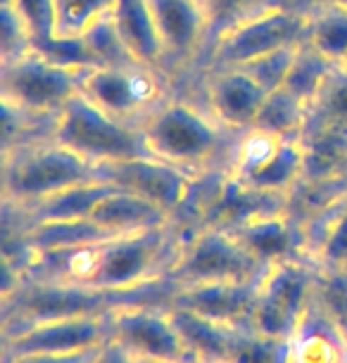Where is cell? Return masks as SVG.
Listing matches in <instances>:
<instances>
[{
  "label": "cell",
  "instance_id": "obj_1",
  "mask_svg": "<svg viewBox=\"0 0 347 363\" xmlns=\"http://www.w3.org/2000/svg\"><path fill=\"white\" fill-rule=\"evenodd\" d=\"M179 247L181 230L167 223L74 247L33 252L24 276L38 283L79 285L100 292H133L165 283Z\"/></svg>",
  "mask_w": 347,
  "mask_h": 363
},
{
  "label": "cell",
  "instance_id": "obj_2",
  "mask_svg": "<svg viewBox=\"0 0 347 363\" xmlns=\"http://www.w3.org/2000/svg\"><path fill=\"white\" fill-rule=\"evenodd\" d=\"M141 133L148 152L188 176L228 169L238 133H231L209 112L190 86H176L145 119Z\"/></svg>",
  "mask_w": 347,
  "mask_h": 363
},
{
  "label": "cell",
  "instance_id": "obj_3",
  "mask_svg": "<svg viewBox=\"0 0 347 363\" xmlns=\"http://www.w3.org/2000/svg\"><path fill=\"white\" fill-rule=\"evenodd\" d=\"M169 292H172L169 280L133 292H100L79 285L38 283L24 278V283L3 299V337L48 320L107 313L117 306L143 304V301H167Z\"/></svg>",
  "mask_w": 347,
  "mask_h": 363
},
{
  "label": "cell",
  "instance_id": "obj_4",
  "mask_svg": "<svg viewBox=\"0 0 347 363\" xmlns=\"http://www.w3.org/2000/svg\"><path fill=\"white\" fill-rule=\"evenodd\" d=\"M103 181L91 164L53 135L3 150V204L31 209L48 197Z\"/></svg>",
  "mask_w": 347,
  "mask_h": 363
},
{
  "label": "cell",
  "instance_id": "obj_5",
  "mask_svg": "<svg viewBox=\"0 0 347 363\" xmlns=\"http://www.w3.org/2000/svg\"><path fill=\"white\" fill-rule=\"evenodd\" d=\"M307 10L295 0H278L253 12L212 40L205 67H241L267 52L304 43Z\"/></svg>",
  "mask_w": 347,
  "mask_h": 363
},
{
  "label": "cell",
  "instance_id": "obj_6",
  "mask_svg": "<svg viewBox=\"0 0 347 363\" xmlns=\"http://www.w3.org/2000/svg\"><path fill=\"white\" fill-rule=\"evenodd\" d=\"M228 174L260 193L288 197L307 178L304 138H283L257 126L248 128L236 135Z\"/></svg>",
  "mask_w": 347,
  "mask_h": 363
},
{
  "label": "cell",
  "instance_id": "obj_7",
  "mask_svg": "<svg viewBox=\"0 0 347 363\" xmlns=\"http://www.w3.org/2000/svg\"><path fill=\"white\" fill-rule=\"evenodd\" d=\"M267 266L243 247L231 230L202 228L181 233V247L167 280L172 287L205 283H257Z\"/></svg>",
  "mask_w": 347,
  "mask_h": 363
},
{
  "label": "cell",
  "instance_id": "obj_8",
  "mask_svg": "<svg viewBox=\"0 0 347 363\" xmlns=\"http://www.w3.org/2000/svg\"><path fill=\"white\" fill-rule=\"evenodd\" d=\"M84 69L86 67H70L29 50L0 62V102L38 119H55L67 102L81 93Z\"/></svg>",
  "mask_w": 347,
  "mask_h": 363
},
{
  "label": "cell",
  "instance_id": "obj_9",
  "mask_svg": "<svg viewBox=\"0 0 347 363\" xmlns=\"http://www.w3.org/2000/svg\"><path fill=\"white\" fill-rule=\"evenodd\" d=\"M176 88L162 69L126 65H91L81 74V95L114 119L141 126V121Z\"/></svg>",
  "mask_w": 347,
  "mask_h": 363
},
{
  "label": "cell",
  "instance_id": "obj_10",
  "mask_svg": "<svg viewBox=\"0 0 347 363\" xmlns=\"http://www.w3.org/2000/svg\"><path fill=\"white\" fill-rule=\"evenodd\" d=\"M53 138L95 167L105 162L150 155L143 140L141 126L114 119L81 93L67 102L62 112L55 116Z\"/></svg>",
  "mask_w": 347,
  "mask_h": 363
},
{
  "label": "cell",
  "instance_id": "obj_11",
  "mask_svg": "<svg viewBox=\"0 0 347 363\" xmlns=\"http://www.w3.org/2000/svg\"><path fill=\"white\" fill-rule=\"evenodd\" d=\"M316 285L309 259H288L264 271L257 283L253 330L267 337L292 340L307 316Z\"/></svg>",
  "mask_w": 347,
  "mask_h": 363
},
{
  "label": "cell",
  "instance_id": "obj_12",
  "mask_svg": "<svg viewBox=\"0 0 347 363\" xmlns=\"http://www.w3.org/2000/svg\"><path fill=\"white\" fill-rule=\"evenodd\" d=\"M165 52V69L176 86L200 72L212 43L202 0H148Z\"/></svg>",
  "mask_w": 347,
  "mask_h": 363
},
{
  "label": "cell",
  "instance_id": "obj_13",
  "mask_svg": "<svg viewBox=\"0 0 347 363\" xmlns=\"http://www.w3.org/2000/svg\"><path fill=\"white\" fill-rule=\"evenodd\" d=\"M112 337L141 361L193 363V354L174 328L165 301L126 304L110 311Z\"/></svg>",
  "mask_w": 347,
  "mask_h": 363
},
{
  "label": "cell",
  "instance_id": "obj_14",
  "mask_svg": "<svg viewBox=\"0 0 347 363\" xmlns=\"http://www.w3.org/2000/svg\"><path fill=\"white\" fill-rule=\"evenodd\" d=\"M186 84L231 133L253 128L269 95L243 67H205Z\"/></svg>",
  "mask_w": 347,
  "mask_h": 363
},
{
  "label": "cell",
  "instance_id": "obj_15",
  "mask_svg": "<svg viewBox=\"0 0 347 363\" xmlns=\"http://www.w3.org/2000/svg\"><path fill=\"white\" fill-rule=\"evenodd\" d=\"M107 340H112L110 311L48 320L3 337V363H12L24 356L84 352L103 347Z\"/></svg>",
  "mask_w": 347,
  "mask_h": 363
},
{
  "label": "cell",
  "instance_id": "obj_16",
  "mask_svg": "<svg viewBox=\"0 0 347 363\" xmlns=\"http://www.w3.org/2000/svg\"><path fill=\"white\" fill-rule=\"evenodd\" d=\"M98 176L121 190L143 197V200L158 204L169 216L181 207L183 197L190 188V178L186 171L158 160L153 155L128 157V160L98 164Z\"/></svg>",
  "mask_w": 347,
  "mask_h": 363
},
{
  "label": "cell",
  "instance_id": "obj_17",
  "mask_svg": "<svg viewBox=\"0 0 347 363\" xmlns=\"http://www.w3.org/2000/svg\"><path fill=\"white\" fill-rule=\"evenodd\" d=\"M257 283H205L172 287L165 304L181 306V309H188L214 323L236 328V330H253Z\"/></svg>",
  "mask_w": 347,
  "mask_h": 363
},
{
  "label": "cell",
  "instance_id": "obj_18",
  "mask_svg": "<svg viewBox=\"0 0 347 363\" xmlns=\"http://www.w3.org/2000/svg\"><path fill=\"white\" fill-rule=\"evenodd\" d=\"M231 233L267 269L274 264L288 262V259H307L304 233L295 218L288 214V209L255 216Z\"/></svg>",
  "mask_w": 347,
  "mask_h": 363
},
{
  "label": "cell",
  "instance_id": "obj_19",
  "mask_svg": "<svg viewBox=\"0 0 347 363\" xmlns=\"http://www.w3.org/2000/svg\"><path fill=\"white\" fill-rule=\"evenodd\" d=\"M110 17L126 52L136 62L155 67V69H162L167 74L165 52H162L150 3L148 0H114Z\"/></svg>",
  "mask_w": 347,
  "mask_h": 363
},
{
  "label": "cell",
  "instance_id": "obj_20",
  "mask_svg": "<svg viewBox=\"0 0 347 363\" xmlns=\"http://www.w3.org/2000/svg\"><path fill=\"white\" fill-rule=\"evenodd\" d=\"M307 259L319 269L347 271V193L312 216L304 230Z\"/></svg>",
  "mask_w": 347,
  "mask_h": 363
},
{
  "label": "cell",
  "instance_id": "obj_21",
  "mask_svg": "<svg viewBox=\"0 0 347 363\" xmlns=\"http://www.w3.org/2000/svg\"><path fill=\"white\" fill-rule=\"evenodd\" d=\"M165 306L174 328L179 330L186 347L190 349V354H193V359L207 363H231L236 337L241 330L214 323V320L202 318L193 311L181 309V306Z\"/></svg>",
  "mask_w": 347,
  "mask_h": 363
},
{
  "label": "cell",
  "instance_id": "obj_22",
  "mask_svg": "<svg viewBox=\"0 0 347 363\" xmlns=\"http://www.w3.org/2000/svg\"><path fill=\"white\" fill-rule=\"evenodd\" d=\"M91 218L98 225H103L105 230L117 233V235H121V233L150 230L172 223V216L165 209H160L158 204L143 200V197L121 188H114L110 195H105L103 200L95 204Z\"/></svg>",
  "mask_w": 347,
  "mask_h": 363
},
{
  "label": "cell",
  "instance_id": "obj_23",
  "mask_svg": "<svg viewBox=\"0 0 347 363\" xmlns=\"http://www.w3.org/2000/svg\"><path fill=\"white\" fill-rule=\"evenodd\" d=\"M304 43L333 65H347V0H319L304 5Z\"/></svg>",
  "mask_w": 347,
  "mask_h": 363
},
{
  "label": "cell",
  "instance_id": "obj_24",
  "mask_svg": "<svg viewBox=\"0 0 347 363\" xmlns=\"http://www.w3.org/2000/svg\"><path fill=\"white\" fill-rule=\"evenodd\" d=\"M117 186L107 181H91L84 186L70 188L65 193H57L48 200L38 202L31 209H19L26 218V223H45V221H77V218H91L95 204L110 195ZM17 209V207H15Z\"/></svg>",
  "mask_w": 347,
  "mask_h": 363
},
{
  "label": "cell",
  "instance_id": "obj_25",
  "mask_svg": "<svg viewBox=\"0 0 347 363\" xmlns=\"http://www.w3.org/2000/svg\"><path fill=\"white\" fill-rule=\"evenodd\" d=\"M307 133H333L347 138V65L333 67L331 77L312 102Z\"/></svg>",
  "mask_w": 347,
  "mask_h": 363
},
{
  "label": "cell",
  "instance_id": "obj_26",
  "mask_svg": "<svg viewBox=\"0 0 347 363\" xmlns=\"http://www.w3.org/2000/svg\"><path fill=\"white\" fill-rule=\"evenodd\" d=\"M255 126L283 138H304L309 126V105L285 88H278L264 98Z\"/></svg>",
  "mask_w": 347,
  "mask_h": 363
},
{
  "label": "cell",
  "instance_id": "obj_27",
  "mask_svg": "<svg viewBox=\"0 0 347 363\" xmlns=\"http://www.w3.org/2000/svg\"><path fill=\"white\" fill-rule=\"evenodd\" d=\"M53 38L81 40L105 17H110L114 0H50Z\"/></svg>",
  "mask_w": 347,
  "mask_h": 363
},
{
  "label": "cell",
  "instance_id": "obj_28",
  "mask_svg": "<svg viewBox=\"0 0 347 363\" xmlns=\"http://www.w3.org/2000/svg\"><path fill=\"white\" fill-rule=\"evenodd\" d=\"M333 67L336 65H333L331 60H326L324 55H319L314 48H309L307 43H302L297 48V55H295V60H292V67H290L288 77H285L283 88L312 107V102H314L319 91L324 88L326 79L331 77Z\"/></svg>",
  "mask_w": 347,
  "mask_h": 363
},
{
  "label": "cell",
  "instance_id": "obj_29",
  "mask_svg": "<svg viewBox=\"0 0 347 363\" xmlns=\"http://www.w3.org/2000/svg\"><path fill=\"white\" fill-rule=\"evenodd\" d=\"M292 340H276L255 330H241L231 363H290Z\"/></svg>",
  "mask_w": 347,
  "mask_h": 363
},
{
  "label": "cell",
  "instance_id": "obj_30",
  "mask_svg": "<svg viewBox=\"0 0 347 363\" xmlns=\"http://www.w3.org/2000/svg\"><path fill=\"white\" fill-rule=\"evenodd\" d=\"M314 301L347 337V271H326L316 266Z\"/></svg>",
  "mask_w": 347,
  "mask_h": 363
},
{
  "label": "cell",
  "instance_id": "obj_31",
  "mask_svg": "<svg viewBox=\"0 0 347 363\" xmlns=\"http://www.w3.org/2000/svg\"><path fill=\"white\" fill-rule=\"evenodd\" d=\"M33 50V38L24 15L12 0H0V62Z\"/></svg>",
  "mask_w": 347,
  "mask_h": 363
},
{
  "label": "cell",
  "instance_id": "obj_32",
  "mask_svg": "<svg viewBox=\"0 0 347 363\" xmlns=\"http://www.w3.org/2000/svg\"><path fill=\"white\" fill-rule=\"evenodd\" d=\"M88 48V52L93 55L95 65H126L136 62L131 55L126 52L124 43H121L117 29L112 24V17H105L103 22H98L91 31L81 38Z\"/></svg>",
  "mask_w": 347,
  "mask_h": 363
},
{
  "label": "cell",
  "instance_id": "obj_33",
  "mask_svg": "<svg viewBox=\"0 0 347 363\" xmlns=\"http://www.w3.org/2000/svg\"><path fill=\"white\" fill-rule=\"evenodd\" d=\"M297 48L300 45L281 48V50L267 52V55H262V57H257V60H253V62L241 65V67L267 93L278 91V88H283V84H285V77H288V72L292 67V60H295V55H297Z\"/></svg>",
  "mask_w": 347,
  "mask_h": 363
},
{
  "label": "cell",
  "instance_id": "obj_34",
  "mask_svg": "<svg viewBox=\"0 0 347 363\" xmlns=\"http://www.w3.org/2000/svg\"><path fill=\"white\" fill-rule=\"evenodd\" d=\"M271 3H278V0H202L209 26H212V40L221 31H226L228 26H233L236 22H241V19L267 8ZM295 3H300V0H295Z\"/></svg>",
  "mask_w": 347,
  "mask_h": 363
},
{
  "label": "cell",
  "instance_id": "obj_35",
  "mask_svg": "<svg viewBox=\"0 0 347 363\" xmlns=\"http://www.w3.org/2000/svg\"><path fill=\"white\" fill-rule=\"evenodd\" d=\"M100 347L84 349V352H72V354H40V356H24L12 363H93L95 354Z\"/></svg>",
  "mask_w": 347,
  "mask_h": 363
},
{
  "label": "cell",
  "instance_id": "obj_36",
  "mask_svg": "<svg viewBox=\"0 0 347 363\" xmlns=\"http://www.w3.org/2000/svg\"><path fill=\"white\" fill-rule=\"evenodd\" d=\"M93 363H138V359L133 356L131 349H126L121 342H117L112 337L98 349Z\"/></svg>",
  "mask_w": 347,
  "mask_h": 363
},
{
  "label": "cell",
  "instance_id": "obj_37",
  "mask_svg": "<svg viewBox=\"0 0 347 363\" xmlns=\"http://www.w3.org/2000/svg\"><path fill=\"white\" fill-rule=\"evenodd\" d=\"M302 5H309V3H319V0H300Z\"/></svg>",
  "mask_w": 347,
  "mask_h": 363
},
{
  "label": "cell",
  "instance_id": "obj_38",
  "mask_svg": "<svg viewBox=\"0 0 347 363\" xmlns=\"http://www.w3.org/2000/svg\"><path fill=\"white\" fill-rule=\"evenodd\" d=\"M145 363H169V361H145Z\"/></svg>",
  "mask_w": 347,
  "mask_h": 363
},
{
  "label": "cell",
  "instance_id": "obj_39",
  "mask_svg": "<svg viewBox=\"0 0 347 363\" xmlns=\"http://www.w3.org/2000/svg\"><path fill=\"white\" fill-rule=\"evenodd\" d=\"M193 363H207V361H197V359H195V361H193Z\"/></svg>",
  "mask_w": 347,
  "mask_h": 363
},
{
  "label": "cell",
  "instance_id": "obj_40",
  "mask_svg": "<svg viewBox=\"0 0 347 363\" xmlns=\"http://www.w3.org/2000/svg\"><path fill=\"white\" fill-rule=\"evenodd\" d=\"M138 363H145V361H141V359H138Z\"/></svg>",
  "mask_w": 347,
  "mask_h": 363
}]
</instances>
